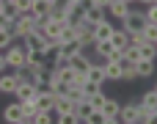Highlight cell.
<instances>
[{
	"instance_id": "484cf974",
	"label": "cell",
	"mask_w": 157,
	"mask_h": 124,
	"mask_svg": "<svg viewBox=\"0 0 157 124\" xmlns=\"http://www.w3.org/2000/svg\"><path fill=\"white\" fill-rule=\"evenodd\" d=\"M141 33H144V39H146V41H155V39H157V22H146Z\"/></svg>"
},
{
	"instance_id": "52a82bcc",
	"label": "cell",
	"mask_w": 157,
	"mask_h": 124,
	"mask_svg": "<svg viewBox=\"0 0 157 124\" xmlns=\"http://www.w3.org/2000/svg\"><path fill=\"white\" fill-rule=\"evenodd\" d=\"M119 110H121V105H119L116 99H105V105H102L105 124H116V122H119Z\"/></svg>"
},
{
	"instance_id": "7a4b0ae2",
	"label": "cell",
	"mask_w": 157,
	"mask_h": 124,
	"mask_svg": "<svg viewBox=\"0 0 157 124\" xmlns=\"http://www.w3.org/2000/svg\"><path fill=\"white\" fill-rule=\"evenodd\" d=\"M121 22H124V28H121V30H127V33H138V30H144V25H146V14H144V11H132V8H130V14H127Z\"/></svg>"
},
{
	"instance_id": "d590c367",
	"label": "cell",
	"mask_w": 157,
	"mask_h": 124,
	"mask_svg": "<svg viewBox=\"0 0 157 124\" xmlns=\"http://www.w3.org/2000/svg\"><path fill=\"white\" fill-rule=\"evenodd\" d=\"M155 94H157V86H155Z\"/></svg>"
},
{
	"instance_id": "836d02e7",
	"label": "cell",
	"mask_w": 157,
	"mask_h": 124,
	"mask_svg": "<svg viewBox=\"0 0 157 124\" xmlns=\"http://www.w3.org/2000/svg\"><path fill=\"white\" fill-rule=\"evenodd\" d=\"M138 3H146V6H149V3H155V0H138Z\"/></svg>"
},
{
	"instance_id": "7402d4cb",
	"label": "cell",
	"mask_w": 157,
	"mask_h": 124,
	"mask_svg": "<svg viewBox=\"0 0 157 124\" xmlns=\"http://www.w3.org/2000/svg\"><path fill=\"white\" fill-rule=\"evenodd\" d=\"M138 122H144V124H155V122H157V113L152 110V108H146V105H138Z\"/></svg>"
},
{
	"instance_id": "83f0119b",
	"label": "cell",
	"mask_w": 157,
	"mask_h": 124,
	"mask_svg": "<svg viewBox=\"0 0 157 124\" xmlns=\"http://www.w3.org/2000/svg\"><path fill=\"white\" fill-rule=\"evenodd\" d=\"M105 99H108V97H105L102 91H99V94H94V97H88V102H91V108H94V110H102Z\"/></svg>"
},
{
	"instance_id": "8d00e7d4",
	"label": "cell",
	"mask_w": 157,
	"mask_h": 124,
	"mask_svg": "<svg viewBox=\"0 0 157 124\" xmlns=\"http://www.w3.org/2000/svg\"><path fill=\"white\" fill-rule=\"evenodd\" d=\"M155 47H157V39H155Z\"/></svg>"
},
{
	"instance_id": "ba28073f",
	"label": "cell",
	"mask_w": 157,
	"mask_h": 124,
	"mask_svg": "<svg viewBox=\"0 0 157 124\" xmlns=\"http://www.w3.org/2000/svg\"><path fill=\"white\" fill-rule=\"evenodd\" d=\"M3 119H6L8 124H25V113H22V105H19V102L8 105V108L3 110Z\"/></svg>"
},
{
	"instance_id": "1f68e13d",
	"label": "cell",
	"mask_w": 157,
	"mask_h": 124,
	"mask_svg": "<svg viewBox=\"0 0 157 124\" xmlns=\"http://www.w3.org/2000/svg\"><path fill=\"white\" fill-rule=\"evenodd\" d=\"M0 28H11V19H8L3 11H0Z\"/></svg>"
},
{
	"instance_id": "2e32d148",
	"label": "cell",
	"mask_w": 157,
	"mask_h": 124,
	"mask_svg": "<svg viewBox=\"0 0 157 124\" xmlns=\"http://www.w3.org/2000/svg\"><path fill=\"white\" fill-rule=\"evenodd\" d=\"M119 122L124 124H138V105H127L119 110Z\"/></svg>"
},
{
	"instance_id": "5b68a950",
	"label": "cell",
	"mask_w": 157,
	"mask_h": 124,
	"mask_svg": "<svg viewBox=\"0 0 157 124\" xmlns=\"http://www.w3.org/2000/svg\"><path fill=\"white\" fill-rule=\"evenodd\" d=\"M63 25H66V19H55V17H47V22H44V33H47V39H50V41H58V36H61Z\"/></svg>"
},
{
	"instance_id": "9c48e42d",
	"label": "cell",
	"mask_w": 157,
	"mask_h": 124,
	"mask_svg": "<svg viewBox=\"0 0 157 124\" xmlns=\"http://www.w3.org/2000/svg\"><path fill=\"white\" fill-rule=\"evenodd\" d=\"M110 33H113V25H110V19H108V17H105L102 22H97V25H94V41L110 39Z\"/></svg>"
},
{
	"instance_id": "d6a6232c",
	"label": "cell",
	"mask_w": 157,
	"mask_h": 124,
	"mask_svg": "<svg viewBox=\"0 0 157 124\" xmlns=\"http://www.w3.org/2000/svg\"><path fill=\"white\" fill-rule=\"evenodd\" d=\"M6 69H8V64H6V55H3V52H0V75H3V72H6Z\"/></svg>"
},
{
	"instance_id": "44dd1931",
	"label": "cell",
	"mask_w": 157,
	"mask_h": 124,
	"mask_svg": "<svg viewBox=\"0 0 157 124\" xmlns=\"http://www.w3.org/2000/svg\"><path fill=\"white\" fill-rule=\"evenodd\" d=\"M50 8H52L50 0H33V6H30V11L36 17H50Z\"/></svg>"
},
{
	"instance_id": "74e56055",
	"label": "cell",
	"mask_w": 157,
	"mask_h": 124,
	"mask_svg": "<svg viewBox=\"0 0 157 124\" xmlns=\"http://www.w3.org/2000/svg\"><path fill=\"white\" fill-rule=\"evenodd\" d=\"M50 3H55V0H50Z\"/></svg>"
},
{
	"instance_id": "e575fe53",
	"label": "cell",
	"mask_w": 157,
	"mask_h": 124,
	"mask_svg": "<svg viewBox=\"0 0 157 124\" xmlns=\"http://www.w3.org/2000/svg\"><path fill=\"white\" fill-rule=\"evenodd\" d=\"M124 3H130V6H132V3H135V0H124Z\"/></svg>"
},
{
	"instance_id": "30bf717a",
	"label": "cell",
	"mask_w": 157,
	"mask_h": 124,
	"mask_svg": "<svg viewBox=\"0 0 157 124\" xmlns=\"http://www.w3.org/2000/svg\"><path fill=\"white\" fill-rule=\"evenodd\" d=\"M19 86V75H0V94H14Z\"/></svg>"
},
{
	"instance_id": "3957f363",
	"label": "cell",
	"mask_w": 157,
	"mask_h": 124,
	"mask_svg": "<svg viewBox=\"0 0 157 124\" xmlns=\"http://www.w3.org/2000/svg\"><path fill=\"white\" fill-rule=\"evenodd\" d=\"M94 50L105 58V61H119L121 58V50H116L110 44V39H102V41H94Z\"/></svg>"
},
{
	"instance_id": "ffe728a7",
	"label": "cell",
	"mask_w": 157,
	"mask_h": 124,
	"mask_svg": "<svg viewBox=\"0 0 157 124\" xmlns=\"http://www.w3.org/2000/svg\"><path fill=\"white\" fill-rule=\"evenodd\" d=\"M55 108L63 113V116H69V113H75V102L63 94V97H55Z\"/></svg>"
},
{
	"instance_id": "603a6c76",
	"label": "cell",
	"mask_w": 157,
	"mask_h": 124,
	"mask_svg": "<svg viewBox=\"0 0 157 124\" xmlns=\"http://www.w3.org/2000/svg\"><path fill=\"white\" fill-rule=\"evenodd\" d=\"M138 52H141V58H149V61H155V55H157L155 41H141V44H138Z\"/></svg>"
},
{
	"instance_id": "f1b7e54d",
	"label": "cell",
	"mask_w": 157,
	"mask_h": 124,
	"mask_svg": "<svg viewBox=\"0 0 157 124\" xmlns=\"http://www.w3.org/2000/svg\"><path fill=\"white\" fill-rule=\"evenodd\" d=\"M141 105H146V108H152V110L157 108V94H155V88L144 94V102H141Z\"/></svg>"
},
{
	"instance_id": "f35d334b",
	"label": "cell",
	"mask_w": 157,
	"mask_h": 124,
	"mask_svg": "<svg viewBox=\"0 0 157 124\" xmlns=\"http://www.w3.org/2000/svg\"><path fill=\"white\" fill-rule=\"evenodd\" d=\"M155 3H157V0H155Z\"/></svg>"
},
{
	"instance_id": "4316f807",
	"label": "cell",
	"mask_w": 157,
	"mask_h": 124,
	"mask_svg": "<svg viewBox=\"0 0 157 124\" xmlns=\"http://www.w3.org/2000/svg\"><path fill=\"white\" fill-rule=\"evenodd\" d=\"M11 41H14V33H11V28H0V50H6Z\"/></svg>"
},
{
	"instance_id": "7c38bea8",
	"label": "cell",
	"mask_w": 157,
	"mask_h": 124,
	"mask_svg": "<svg viewBox=\"0 0 157 124\" xmlns=\"http://www.w3.org/2000/svg\"><path fill=\"white\" fill-rule=\"evenodd\" d=\"M108 8H110V17L124 19V17L130 14V8H132V6H130V3H124V0H110V6H108Z\"/></svg>"
},
{
	"instance_id": "5bb4252c",
	"label": "cell",
	"mask_w": 157,
	"mask_h": 124,
	"mask_svg": "<svg viewBox=\"0 0 157 124\" xmlns=\"http://www.w3.org/2000/svg\"><path fill=\"white\" fill-rule=\"evenodd\" d=\"M80 47H83V41H80V39H72V41H61V55H63V58H75V55L80 52Z\"/></svg>"
},
{
	"instance_id": "e0dca14e",
	"label": "cell",
	"mask_w": 157,
	"mask_h": 124,
	"mask_svg": "<svg viewBox=\"0 0 157 124\" xmlns=\"http://www.w3.org/2000/svg\"><path fill=\"white\" fill-rule=\"evenodd\" d=\"M110 44H113L116 50H124V47L130 44V33H127V30H116V28H113V33H110Z\"/></svg>"
},
{
	"instance_id": "cb8c5ba5",
	"label": "cell",
	"mask_w": 157,
	"mask_h": 124,
	"mask_svg": "<svg viewBox=\"0 0 157 124\" xmlns=\"http://www.w3.org/2000/svg\"><path fill=\"white\" fill-rule=\"evenodd\" d=\"M99 91H102V83H94V80L86 77V83H83V94H86V97H94V94H99Z\"/></svg>"
},
{
	"instance_id": "f546056e",
	"label": "cell",
	"mask_w": 157,
	"mask_h": 124,
	"mask_svg": "<svg viewBox=\"0 0 157 124\" xmlns=\"http://www.w3.org/2000/svg\"><path fill=\"white\" fill-rule=\"evenodd\" d=\"M14 6H17V11H19V14H28V11H30V6H33V0H14Z\"/></svg>"
},
{
	"instance_id": "8fae6325",
	"label": "cell",
	"mask_w": 157,
	"mask_h": 124,
	"mask_svg": "<svg viewBox=\"0 0 157 124\" xmlns=\"http://www.w3.org/2000/svg\"><path fill=\"white\" fill-rule=\"evenodd\" d=\"M75 113H77V119H80L83 124L88 122V116L94 113V108H91V102H88V97H83V99H77V102H75Z\"/></svg>"
},
{
	"instance_id": "d4e9b609",
	"label": "cell",
	"mask_w": 157,
	"mask_h": 124,
	"mask_svg": "<svg viewBox=\"0 0 157 124\" xmlns=\"http://www.w3.org/2000/svg\"><path fill=\"white\" fill-rule=\"evenodd\" d=\"M72 39H77V33H75V25L66 22L63 30H61V36H58V41H72Z\"/></svg>"
},
{
	"instance_id": "8992f818",
	"label": "cell",
	"mask_w": 157,
	"mask_h": 124,
	"mask_svg": "<svg viewBox=\"0 0 157 124\" xmlns=\"http://www.w3.org/2000/svg\"><path fill=\"white\" fill-rule=\"evenodd\" d=\"M75 33H77V39H80L83 44H91V41H94V25L86 22V19L75 22Z\"/></svg>"
},
{
	"instance_id": "d6986e66",
	"label": "cell",
	"mask_w": 157,
	"mask_h": 124,
	"mask_svg": "<svg viewBox=\"0 0 157 124\" xmlns=\"http://www.w3.org/2000/svg\"><path fill=\"white\" fill-rule=\"evenodd\" d=\"M86 77H88V80H94V83H105V80H108V77H105V69H102L99 64H91V66H88V72H86Z\"/></svg>"
},
{
	"instance_id": "4fadbf2b",
	"label": "cell",
	"mask_w": 157,
	"mask_h": 124,
	"mask_svg": "<svg viewBox=\"0 0 157 124\" xmlns=\"http://www.w3.org/2000/svg\"><path fill=\"white\" fill-rule=\"evenodd\" d=\"M105 11H108V8L88 6V8H86V14H83V19H86V22H91V25H97V22H102V19H105Z\"/></svg>"
},
{
	"instance_id": "9a60e30c",
	"label": "cell",
	"mask_w": 157,
	"mask_h": 124,
	"mask_svg": "<svg viewBox=\"0 0 157 124\" xmlns=\"http://www.w3.org/2000/svg\"><path fill=\"white\" fill-rule=\"evenodd\" d=\"M152 72H155V61H149V58L135 61V77H149Z\"/></svg>"
},
{
	"instance_id": "ac0fdd59",
	"label": "cell",
	"mask_w": 157,
	"mask_h": 124,
	"mask_svg": "<svg viewBox=\"0 0 157 124\" xmlns=\"http://www.w3.org/2000/svg\"><path fill=\"white\" fill-rule=\"evenodd\" d=\"M102 69H105V77H108V80H121V66H119V61H105Z\"/></svg>"
},
{
	"instance_id": "277c9868",
	"label": "cell",
	"mask_w": 157,
	"mask_h": 124,
	"mask_svg": "<svg viewBox=\"0 0 157 124\" xmlns=\"http://www.w3.org/2000/svg\"><path fill=\"white\" fill-rule=\"evenodd\" d=\"M36 83L33 80H19V86H17V91H14V97L19 99V102H25V99H36Z\"/></svg>"
},
{
	"instance_id": "4dcf8cb0",
	"label": "cell",
	"mask_w": 157,
	"mask_h": 124,
	"mask_svg": "<svg viewBox=\"0 0 157 124\" xmlns=\"http://www.w3.org/2000/svg\"><path fill=\"white\" fill-rule=\"evenodd\" d=\"M144 14H146V22H157V3H149V8Z\"/></svg>"
},
{
	"instance_id": "6da1fadb",
	"label": "cell",
	"mask_w": 157,
	"mask_h": 124,
	"mask_svg": "<svg viewBox=\"0 0 157 124\" xmlns=\"http://www.w3.org/2000/svg\"><path fill=\"white\" fill-rule=\"evenodd\" d=\"M3 55H6V64H8L14 72H19V69L28 66V47H25V44H8Z\"/></svg>"
}]
</instances>
